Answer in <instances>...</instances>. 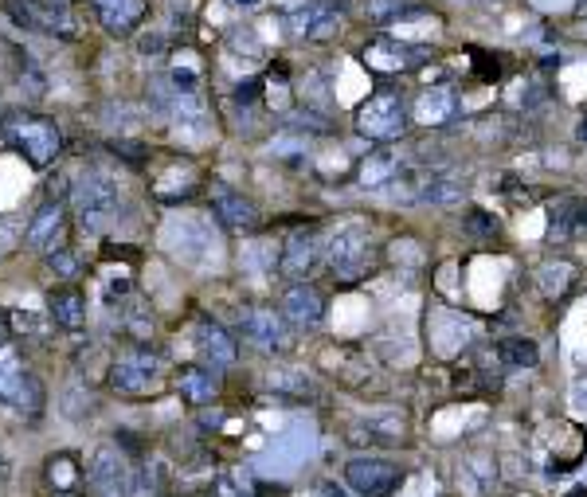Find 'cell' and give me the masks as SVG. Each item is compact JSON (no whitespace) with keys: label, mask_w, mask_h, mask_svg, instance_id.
<instances>
[{"label":"cell","mask_w":587,"mask_h":497,"mask_svg":"<svg viewBox=\"0 0 587 497\" xmlns=\"http://www.w3.org/2000/svg\"><path fill=\"white\" fill-rule=\"evenodd\" d=\"M44 404H47V396H44L40 376H36L32 368H24L20 353L4 341V345H0V411L36 423V419L44 415Z\"/></svg>","instance_id":"cell-1"},{"label":"cell","mask_w":587,"mask_h":497,"mask_svg":"<svg viewBox=\"0 0 587 497\" xmlns=\"http://www.w3.org/2000/svg\"><path fill=\"white\" fill-rule=\"evenodd\" d=\"M4 137L8 145L36 169H47L59 149H63V130L55 118H44V114H24V110H12L4 118Z\"/></svg>","instance_id":"cell-2"},{"label":"cell","mask_w":587,"mask_h":497,"mask_svg":"<svg viewBox=\"0 0 587 497\" xmlns=\"http://www.w3.org/2000/svg\"><path fill=\"white\" fill-rule=\"evenodd\" d=\"M71 200H75V208H79L83 227L98 231V227H106L118 216V208H122V188H118L114 177H106V173H83V177L75 181Z\"/></svg>","instance_id":"cell-3"},{"label":"cell","mask_w":587,"mask_h":497,"mask_svg":"<svg viewBox=\"0 0 587 497\" xmlns=\"http://www.w3.org/2000/svg\"><path fill=\"white\" fill-rule=\"evenodd\" d=\"M372 263H376V243H372V235H368L364 224H349L333 235V243H329V267H333L337 278L357 282V278H364V274L372 271Z\"/></svg>","instance_id":"cell-4"},{"label":"cell","mask_w":587,"mask_h":497,"mask_svg":"<svg viewBox=\"0 0 587 497\" xmlns=\"http://www.w3.org/2000/svg\"><path fill=\"white\" fill-rule=\"evenodd\" d=\"M357 130L372 141H396L407 130V106L396 91H372L357 110Z\"/></svg>","instance_id":"cell-5"},{"label":"cell","mask_w":587,"mask_h":497,"mask_svg":"<svg viewBox=\"0 0 587 497\" xmlns=\"http://www.w3.org/2000/svg\"><path fill=\"white\" fill-rule=\"evenodd\" d=\"M4 12L28 28V32H47L59 40H75V16L63 0H8Z\"/></svg>","instance_id":"cell-6"},{"label":"cell","mask_w":587,"mask_h":497,"mask_svg":"<svg viewBox=\"0 0 587 497\" xmlns=\"http://www.w3.org/2000/svg\"><path fill=\"white\" fill-rule=\"evenodd\" d=\"M87 490L91 497H134V474L118 447H98L87 466Z\"/></svg>","instance_id":"cell-7"},{"label":"cell","mask_w":587,"mask_h":497,"mask_svg":"<svg viewBox=\"0 0 587 497\" xmlns=\"http://www.w3.org/2000/svg\"><path fill=\"white\" fill-rule=\"evenodd\" d=\"M157 372H161V361H157L153 349H130V353H122L118 361L110 364V376L106 380L122 396H145V392H153Z\"/></svg>","instance_id":"cell-8"},{"label":"cell","mask_w":587,"mask_h":497,"mask_svg":"<svg viewBox=\"0 0 587 497\" xmlns=\"http://www.w3.org/2000/svg\"><path fill=\"white\" fill-rule=\"evenodd\" d=\"M286 28H290V36H298V40H329V36H337V28H341V12L329 4V0H310V4H294L290 12H286Z\"/></svg>","instance_id":"cell-9"},{"label":"cell","mask_w":587,"mask_h":497,"mask_svg":"<svg viewBox=\"0 0 587 497\" xmlns=\"http://www.w3.org/2000/svg\"><path fill=\"white\" fill-rule=\"evenodd\" d=\"M239 329H243V341L259 353H282L290 345V329H286V317L274 310H259V306H247L239 314Z\"/></svg>","instance_id":"cell-10"},{"label":"cell","mask_w":587,"mask_h":497,"mask_svg":"<svg viewBox=\"0 0 587 497\" xmlns=\"http://www.w3.org/2000/svg\"><path fill=\"white\" fill-rule=\"evenodd\" d=\"M345 478L361 497H392L400 490L404 474H400V466H392L384 458H353L345 466Z\"/></svg>","instance_id":"cell-11"},{"label":"cell","mask_w":587,"mask_h":497,"mask_svg":"<svg viewBox=\"0 0 587 497\" xmlns=\"http://www.w3.org/2000/svg\"><path fill=\"white\" fill-rule=\"evenodd\" d=\"M212 212L231 231H255L259 227V208L243 192H235L227 184H212Z\"/></svg>","instance_id":"cell-12"},{"label":"cell","mask_w":587,"mask_h":497,"mask_svg":"<svg viewBox=\"0 0 587 497\" xmlns=\"http://www.w3.org/2000/svg\"><path fill=\"white\" fill-rule=\"evenodd\" d=\"M321 263V243H317L314 231H294L290 243H286V255L278 259V271L294 282H306Z\"/></svg>","instance_id":"cell-13"},{"label":"cell","mask_w":587,"mask_h":497,"mask_svg":"<svg viewBox=\"0 0 587 497\" xmlns=\"http://www.w3.org/2000/svg\"><path fill=\"white\" fill-rule=\"evenodd\" d=\"M196 341H200L204 361H212L216 368H231V364L239 361V341L227 333L220 321H212V317H200L196 321Z\"/></svg>","instance_id":"cell-14"},{"label":"cell","mask_w":587,"mask_h":497,"mask_svg":"<svg viewBox=\"0 0 587 497\" xmlns=\"http://www.w3.org/2000/svg\"><path fill=\"white\" fill-rule=\"evenodd\" d=\"M63 231H67V208H63L59 200H47L44 208L32 216L24 239H28L32 251H55L59 239H63Z\"/></svg>","instance_id":"cell-15"},{"label":"cell","mask_w":587,"mask_h":497,"mask_svg":"<svg viewBox=\"0 0 587 497\" xmlns=\"http://www.w3.org/2000/svg\"><path fill=\"white\" fill-rule=\"evenodd\" d=\"M91 8L110 36H130L145 20V0H91Z\"/></svg>","instance_id":"cell-16"},{"label":"cell","mask_w":587,"mask_h":497,"mask_svg":"<svg viewBox=\"0 0 587 497\" xmlns=\"http://www.w3.org/2000/svg\"><path fill=\"white\" fill-rule=\"evenodd\" d=\"M278 314L286 317V321H294V325H317V321L325 317V302H321V294H317L314 286L294 282V286L282 294Z\"/></svg>","instance_id":"cell-17"},{"label":"cell","mask_w":587,"mask_h":497,"mask_svg":"<svg viewBox=\"0 0 587 497\" xmlns=\"http://www.w3.org/2000/svg\"><path fill=\"white\" fill-rule=\"evenodd\" d=\"M47 314L59 329H83L87 325V302L79 290L63 286V290H51L47 294Z\"/></svg>","instance_id":"cell-18"},{"label":"cell","mask_w":587,"mask_h":497,"mask_svg":"<svg viewBox=\"0 0 587 497\" xmlns=\"http://www.w3.org/2000/svg\"><path fill=\"white\" fill-rule=\"evenodd\" d=\"M415 59V47L400 44V40H376V44L364 51V63L368 71H380V75H392V71H404L407 63Z\"/></svg>","instance_id":"cell-19"},{"label":"cell","mask_w":587,"mask_h":497,"mask_svg":"<svg viewBox=\"0 0 587 497\" xmlns=\"http://www.w3.org/2000/svg\"><path fill=\"white\" fill-rule=\"evenodd\" d=\"M177 392H181L188 404H208V400H216V392H220V380L212 376V368L184 364L181 372H177Z\"/></svg>","instance_id":"cell-20"},{"label":"cell","mask_w":587,"mask_h":497,"mask_svg":"<svg viewBox=\"0 0 587 497\" xmlns=\"http://www.w3.org/2000/svg\"><path fill=\"white\" fill-rule=\"evenodd\" d=\"M451 114H454V98H451V91H443V87L423 91L419 94V102H415V118H419L423 126H443Z\"/></svg>","instance_id":"cell-21"},{"label":"cell","mask_w":587,"mask_h":497,"mask_svg":"<svg viewBox=\"0 0 587 497\" xmlns=\"http://www.w3.org/2000/svg\"><path fill=\"white\" fill-rule=\"evenodd\" d=\"M79 458L75 454H67V451H59V454H51L47 458V482L55 486V494H71L75 486H79Z\"/></svg>","instance_id":"cell-22"},{"label":"cell","mask_w":587,"mask_h":497,"mask_svg":"<svg viewBox=\"0 0 587 497\" xmlns=\"http://www.w3.org/2000/svg\"><path fill=\"white\" fill-rule=\"evenodd\" d=\"M497 361L509 364V368H533V364L541 361V353H537L533 341H525V337H509V341L497 345Z\"/></svg>","instance_id":"cell-23"},{"label":"cell","mask_w":587,"mask_h":497,"mask_svg":"<svg viewBox=\"0 0 587 497\" xmlns=\"http://www.w3.org/2000/svg\"><path fill=\"white\" fill-rule=\"evenodd\" d=\"M267 384H271L274 392H282V396H294V400L314 396V384H310L302 372H271V376H267Z\"/></svg>","instance_id":"cell-24"},{"label":"cell","mask_w":587,"mask_h":497,"mask_svg":"<svg viewBox=\"0 0 587 497\" xmlns=\"http://www.w3.org/2000/svg\"><path fill=\"white\" fill-rule=\"evenodd\" d=\"M419 192H423L419 200H431V204H454V200L462 196V184L451 181V177H431V181H423Z\"/></svg>","instance_id":"cell-25"},{"label":"cell","mask_w":587,"mask_h":497,"mask_svg":"<svg viewBox=\"0 0 587 497\" xmlns=\"http://www.w3.org/2000/svg\"><path fill=\"white\" fill-rule=\"evenodd\" d=\"M396 177V157L392 153H376V157H368L361 169V181L364 184H384Z\"/></svg>","instance_id":"cell-26"},{"label":"cell","mask_w":587,"mask_h":497,"mask_svg":"<svg viewBox=\"0 0 587 497\" xmlns=\"http://www.w3.org/2000/svg\"><path fill=\"white\" fill-rule=\"evenodd\" d=\"M47 267L55 274H63V278H75V274L83 271V263L75 259V251H67V247H55V251H47Z\"/></svg>","instance_id":"cell-27"},{"label":"cell","mask_w":587,"mask_h":497,"mask_svg":"<svg viewBox=\"0 0 587 497\" xmlns=\"http://www.w3.org/2000/svg\"><path fill=\"white\" fill-rule=\"evenodd\" d=\"M216 494L220 497H251V494H243V486H239L235 474H216Z\"/></svg>","instance_id":"cell-28"},{"label":"cell","mask_w":587,"mask_h":497,"mask_svg":"<svg viewBox=\"0 0 587 497\" xmlns=\"http://www.w3.org/2000/svg\"><path fill=\"white\" fill-rule=\"evenodd\" d=\"M259 94H263V79H251V83H243V87L235 91V102H239V106H251V102H259Z\"/></svg>","instance_id":"cell-29"},{"label":"cell","mask_w":587,"mask_h":497,"mask_svg":"<svg viewBox=\"0 0 587 497\" xmlns=\"http://www.w3.org/2000/svg\"><path fill=\"white\" fill-rule=\"evenodd\" d=\"M474 59L482 63V67H478V75H482V79H501V67H497L501 59H494V55H482V51H474Z\"/></svg>","instance_id":"cell-30"},{"label":"cell","mask_w":587,"mask_h":497,"mask_svg":"<svg viewBox=\"0 0 587 497\" xmlns=\"http://www.w3.org/2000/svg\"><path fill=\"white\" fill-rule=\"evenodd\" d=\"M470 231H478V235H494L497 220H490L486 212H470Z\"/></svg>","instance_id":"cell-31"},{"label":"cell","mask_w":587,"mask_h":497,"mask_svg":"<svg viewBox=\"0 0 587 497\" xmlns=\"http://www.w3.org/2000/svg\"><path fill=\"white\" fill-rule=\"evenodd\" d=\"M165 51V36H141L137 40V55H161Z\"/></svg>","instance_id":"cell-32"},{"label":"cell","mask_w":587,"mask_h":497,"mask_svg":"<svg viewBox=\"0 0 587 497\" xmlns=\"http://www.w3.org/2000/svg\"><path fill=\"white\" fill-rule=\"evenodd\" d=\"M255 497H286V490H278V486H255Z\"/></svg>","instance_id":"cell-33"},{"label":"cell","mask_w":587,"mask_h":497,"mask_svg":"<svg viewBox=\"0 0 587 497\" xmlns=\"http://www.w3.org/2000/svg\"><path fill=\"white\" fill-rule=\"evenodd\" d=\"M321 497H349L337 482H321Z\"/></svg>","instance_id":"cell-34"},{"label":"cell","mask_w":587,"mask_h":497,"mask_svg":"<svg viewBox=\"0 0 587 497\" xmlns=\"http://www.w3.org/2000/svg\"><path fill=\"white\" fill-rule=\"evenodd\" d=\"M8 329H12V325H8V317L0 314V345H4V341H8Z\"/></svg>","instance_id":"cell-35"},{"label":"cell","mask_w":587,"mask_h":497,"mask_svg":"<svg viewBox=\"0 0 587 497\" xmlns=\"http://www.w3.org/2000/svg\"><path fill=\"white\" fill-rule=\"evenodd\" d=\"M235 4H239V8H259L263 0H235Z\"/></svg>","instance_id":"cell-36"},{"label":"cell","mask_w":587,"mask_h":497,"mask_svg":"<svg viewBox=\"0 0 587 497\" xmlns=\"http://www.w3.org/2000/svg\"><path fill=\"white\" fill-rule=\"evenodd\" d=\"M568 497H587V490H572Z\"/></svg>","instance_id":"cell-37"},{"label":"cell","mask_w":587,"mask_h":497,"mask_svg":"<svg viewBox=\"0 0 587 497\" xmlns=\"http://www.w3.org/2000/svg\"><path fill=\"white\" fill-rule=\"evenodd\" d=\"M580 137H584V141H587V118H584V126H580Z\"/></svg>","instance_id":"cell-38"},{"label":"cell","mask_w":587,"mask_h":497,"mask_svg":"<svg viewBox=\"0 0 587 497\" xmlns=\"http://www.w3.org/2000/svg\"><path fill=\"white\" fill-rule=\"evenodd\" d=\"M0 478H4V458H0Z\"/></svg>","instance_id":"cell-39"},{"label":"cell","mask_w":587,"mask_h":497,"mask_svg":"<svg viewBox=\"0 0 587 497\" xmlns=\"http://www.w3.org/2000/svg\"><path fill=\"white\" fill-rule=\"evenodd\" d=\"M580 8H584V12H587V0H580Z\"/></svg>","instance_id":"cell-40"},{"label":"cell","mask_w":587,"mask_h":497,"mask_svg":"<svg viewBox=\"0 0 587 497\" xmlns=\"http://www.w3.org/2000/svg\"><path fill=\"white\" fill-rule=\"evenodd\" d=\"M59 497H75V490H71V494H59Z\"/></svg>","instance_id":"cell-41"}]
</instances>
